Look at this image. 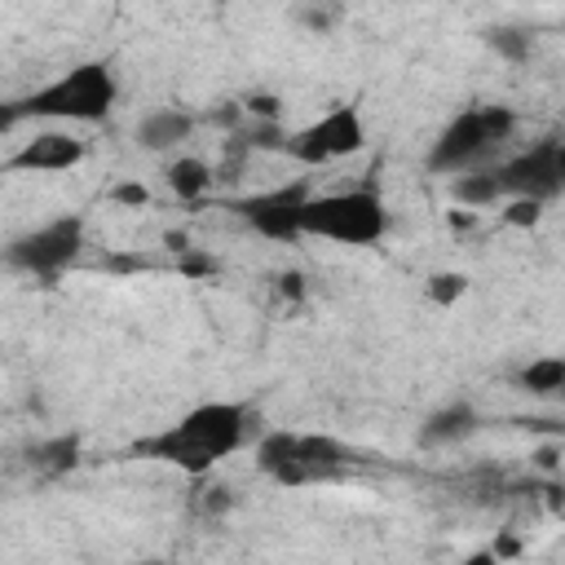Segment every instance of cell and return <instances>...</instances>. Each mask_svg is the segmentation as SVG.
Segmentation results:
<instances>
[{
  "mask_svg": "<svg viewBox=\"0 0 565 565\" xmlns=\"http://www.w3.org/2000/svg\"><path fill=\"white\" fill-rule=\"evenodd\" d=\"M252 433V411L243 402H199L168 428L137 437L132 455L159 459L185 477H207L221 459H230Z\"/></svg>",
  "mask_w": 565,
  "mask_h": 565,
  "instance_id": "6da1fadb",
  "label": "cell"
},
{
  "mask_svg": "<svg viewBox=\"0 0 565 565\" xmlns=\"http://www.w3.org/2000/svg\"><path fill=\"white\" fill-rule=\"evenodd\" d=\"M119 97V79L110 71V62H79L71 71H62L57 79H49L44 88L18 97V115L26 119H71V124H97L115 110Z\"/></svg>",
  "mask_w": 565,
  "mask_h": 565,
  "instance_id": "7a4b0ae2",
  "label": "cell"
},
{
  "mask_svg": "<svg viewBox=\"0 0 565 565\" xmlns=\"http://www.w3.org/2000/svg\"><path fill=\"white\" fill-rule=\"evenodd\" d=\"M516 132V115L512 106H472V110H459L441 137L433 141L428 150V172H450V177H463V172H477L490 154H499V146Z\"/></svg>",
  "mask_w": 565,
  "mask_h": 565,
  "instance_id": "3957f363",
  "label": "cell"
},
{
  "mask_svg": "<svg viewBox=\"0 0 565 565\" xmlns=\"http://www.w3.org/2000/svg\"><path fill=\"white\" fill-rule=\"evenodd\" d=\"M388 230L384 199L371 185L358 190H335V194H309L300 207V234L349 243V247H371Z\"/></svg>",
  "mask_w": 565,
  "mask_h": 565,
  "instance_id": "277c9868",
  "label": "cell"
},
{
  "mask_svg": "<svg viewBox=\"0 0 565 565\" xmlns=\"http://www.w3.org/2000/svg\"><path fill=\"white\" fill-rule=\"evenodd\" d=\"M79 247H84V216L66 212V216H53V221H44V225L9 238L0 247V260L9 269H18V274H31V278H44L49 282L66 265H75Z\"/></svg>",
  "mask_w": 565,
  "mask_h": 565,
  "instance_id": "5b68a950",
  "label": "cell"
},
{
  "mask_svg": "<svg viewBox=\"0 0 565 565\" xmlns=\"http://www.w3.org/2000/svg\"><path fill=\"white\" fill-rule=\"evenodd\" d=\"M490 177H494L499 199H534L547 207L565 190V141L556 132L539 137L530 150L494 163Z\"/></svg>",
  "mask_w": 565,
  "mask_h": 565,
  "instance_id": "8992f818",
  "label": "cell"
},
{
  "mask_svg": "<svg viewBox=\"0 0 565 565\" xmlns=\"http://www.w3.org/2000/svg\"><path fill=\"white\" fill-rule=\"evenodd\" d=\"M362 141H366L362 115H358L353 106H335V110H327L322 119H313V124L287 132V137H282V154H291V159L305 163V168H318V163H331V159H344V154L362 150Z\"/></svg>",
  "mask_w": 565,
  "mask_h": 565,
  "instance_id": "52a82bcc",
  "label": "cell"
},
{
  "mask_svg": "<svg viewBox=\"0 0 565 565\" xmlns=\"http://www.w3.org/2000/svg\"><path fill=\"white\" fill-rule=\"evenodd\" d=\"M309 194H313L309 181H287V185H274V190L234 199L230 212H238L269 243H296L300 238V207H305Z\"/></svg>",
  "mask_w": 565,
  "mask_h": 565,
  "instance_id": "ba28073f",
  "label": "cell"
},
{
  "mask_svg": "<svg viewBox=\"0 0 565 565\" xmlns=\"http://www.w3.org/2000/svg\"><path fill=\"white\" fill-rule=\"evenodd\" d=\"M84 154H88V141L49 128V132H35L31 141H22L0 168L4 172H66V168L84 163Z\"/></svg>",
  "mask_w": 565,
  "mask_h": 565,
  "instance_id": "9c48e42d",
  "label": "cell"
},
{
  "mask_svg": "<svg viewBox=\"0 0 565 565\" xmlns=\"http://www.w3.org/2000/svg\"><path fill=\"white\" fill-rule=\"evenodd\" d=\"M296 459H300L305 486H309V481H331V477L344 472L349 446L335 441L331 433H296Z\"/></svg>",
  "mask_w": 565,
  "mask_h": 565,
  "instance_id": "30bf717a",
  "label": "cell"
},
{
  "mask_svg": "<svg viewBox=\"0 0 565 565\" xmlns=\"http://www.w3.org/2000/svg\"><path fill=\"white\" fill-rule=\"evenodd\" d=\"M477 424H481V415L472 411V402H446L419 424V446H455V441L472 437Z\"/></svg>",
  "mask_w": 565,
  "mask_h": 565,
  "instance_id": "8fae6325",
  "label": "cell"
},
{
  "mask_svg": "<svg viewBox=\"0 0 565 565\" xmlns=\"http://www.w3.org/2000/svg\"><path fill=\"white\" fill-rule=\"evenodd\" d=\"M256 468L278 486H305V472L296 459V433H265L256 441Z\"/></svg>",
  "mask_w": 565,
  "mask_h": 565,
  "instance_id": "7c38bea8",
  "label": "cell"
},
{
  "mask_svg": "<svg viewBox=\"0 0 565 565\" xmlns=\"http://www.w3.org/2000/svg\"><path fill=\"white\" fill-rule=\"evenodd\" d=\"M190 132H194V115L168 106V110H150L137 124V146L141 150H172V146L190 141Z\"/></svg>",
  "mask_w": 565,
  "mask_h": 565,
  "instance_id": "4fadbf2b",
  "label": "cell"
},
{
  "mask_svg": "<svg viewBox=\"0 0 565 565\" xmlns=\"http://www.w3.org/2000/svg\"><path fill=\"white\" fill-rule=\"evenodd\" d=\"M26 463L35 477L53 481V477H66L75 463H79V437L75 433H57V437H44L26 450Z\"/></svg>",
  "mask_w": 565,
  "mask_h": 565,
  "instance_id": "5bb4252c",
  "label": "cell"
},
{
  "mask_svg": "<svg viewBox=\"0 0 565 565\" xmlns=\"http://www.w3.org/2000/svg\"><path fill=\"white\" fill-rule=\"evenodd\" d=\"M516 388L530 397H556L565 388V358H556V353L534 358L530 366L516 371Z\"/></svg>",
  "mask_w": 565,
  "mask_h": 565,
  "instance_id": "9a60e30c",
  "label": "cell"
},
{
  "mask_svg": "<svg viewBox=\"0 0 565 565\" xmlns=\"http://www.w3.org/2000/svg\"><path fill=\"white\" fill-rule=\"evenodd\" d=\"M163 177H168V190H172L177 199H203L207 185H212V168H207L199 154H181V159H172Z\"/></svg>",
  "mask_w": 565,
  "mask_h": 565,
  "instance_id": "2e32d148",
  "label": "cell"
},
{
  "mask_svg": "<svg viewBox=\"0 0 565 565\" xmlns=\"http://www.w3.org/2000/svg\"><path fill=\"white\" fill-rule=\"evenodd\" d=\"M450 194H455V203H463V207H490V203L499 199L490 168H477V172L455 177V181H450Z\"/></svg>",
  "mask_w": 565,
  "mask_h": 565,
  "instance_id": "e0dca14e",
  "label": "cell"
},
{
  "mask_svg": "<svg viewBox=\"0 0 565 565\" xmlns=\"http://www.w3.org/2000/svg\"><path fill=\"white\" fill-rule=\"evenodd\" d=\"M481 40L499 53V57H508V62H525L530 57V31H521V26H486L481 31Z\"/></svg>",
  "mask_w": 565,
  "mask_h": 565,
  "instance_id": "ac0fdd59",
  "label": "cell"
},
{
  "mask_svg": "<svg viewBox=\"0 0 565 565\" xmlns=\"http://www.w3.org/2000/svg\"><path fill=\"white\" fill-rule=\"evenodd\" d=\"M463 291H468V274H459V269H441V274H433V278L424 282V296H428L433 305H441V309L459 305Z\"/></svg>",
  "mask_w": 565,
  "mask_h": 565,
  "instance_id": "d6986e66",
  "label": "cell"
},
{
  "mask_svg": "<svg viewBox=\"0 0 565 565\" xmlns=\"http://www.w3.org/2000/svg\"><path fill=\"white\" fill-rule=\"evenodd\" d=\"M543 221V203H534V199H508L503 203V225H512V230H534Z\"/></svg>",
  "mask_w": 565,
  "mask_h": 565,
  "instance_id": "ffe728a7",
  "label": "cell"
},
{
  "mask_svg": "<svg viewBox=\"0 0 565 565\" xmlns=\"http://www.w3.org/2000/svg\"><path fill=\"white\" fill-rule=\"evenodd\" d=\"M194 508H199L203 516H221V512L234 508V494H230V486H203V490L194 494Z\"/></svg>",
  "mask_w": 565,
  "mask_h": 565,
  "instance_id": "44dd1931",
  "label": "cell"
},
{
  "mask_svg": "<svg viewBox=\"0 0 565 565\" xmlns=\"http://www.w3.org/2000/svg\"><path fill=\"white\" fill-rule=\"evenodd\" d=\"M177 269H181L185 278H212V274H216V260L203 256V252H194V247H185V252L177 256Z\"/></svg>",
  "mask_w": 565,
  "mask_h": 565,
  "instance_id": "7402d4cb",
  "label": "cell"
},
{
  "mask_svg": "<svg viewBox=\"0 0 565 565\" xmlns=\"http://www.w3.org/2000/svg\"><path fill=\"white\" fill-rule=\"evenodd\" d=\"M278 106H282V102H278V97H269V93H252V97L243 102V110H247V115H256L260 124H278V119H282V110H278Z\"/></svg>",
  "mask_w": 565,
  "mask_h": 565,
  "instance_id": "603a6c76",
  "label": "cell"
},
{
  "mask_svg": "<svg viewBox=\"0 0 565 565\" xmlns=\"http://www.w3.org/2000/svg\"><path fill=\"white\" fill-rule=\"evenodd\" d=\"M110 203H124V207H146L150 203V190L141 181H119L110 185Z\"/></svg>",
  "mask_w": 565,
  "mask_h": 565,
  "instance_id": "cb8c5ba5",
  "label": "cell"
},
{
  "mask_svg": "<svg viewBox=\"0 0 565 565\" xmlns=\"http://www.w3.org/2000/svg\"><path fill=\"white\" fill-rule=\"evenodd\" d=\"M274 291L287 296V300H300V296H305V274H300V269H282V274H274Z\"/></svg>",
  "mask_w": 565,
  "mask_h": 565,
  "instance_id": "d4e9b609",
  "label": "cell"
},
{
  "mask_svg": "<svg viewBox=\"0 0 565 565\" xmlns=\"http://www.w3.org/2000/svg\"><path fill=\"white\" fill-rule=\"evenodd\" d=\"M490 552H494V561H512V556H521V539L516 534H499Z\"/></svg>",
  "mask_w": 565,
  "mask_h": 565,
  "instance_id": "484cf974",
  "label": "cell"
},
{
  "mask_svg": "<svg viewBox=\"0 0 565 565\" xmlns=\"http://www.w3.org/2000/svg\"><path fill=\"white\" fill-rule=\"evenodd\" d=\"M18 124H22V115H18V97H13V102H4V97H0V137H4V132H13Z\"/></svg>",
  "mask_w": 565,
  "mask_h": 565,
  "instance_id": "4316f807",
  "label": "cell"
},
{
  "mask_svg": "<svg viewBox=\"0 0 565 565\" xmlns=\"http://www.w3.org/2000/svg\"><path fill=\"white\" fill-rule=\"evenodd\" d=\"M534 463H539V468H547V472H556V463H561V446L552 441V446H543V450H534Z\"/></svg>",
  "mask_w": 565,
  "mask_h": 565,
  "instance_id": "83f0119b",
  "label": "cell"
},
{
  "mask_svg": "<svg viewBox=\"0 0 565 565\" xmlns=\"http://www.w3.org/2000/svg\"><path fill=\"white\" fill-rule=\"evenodd\" d=\"M463 565H503V561H494V552H472Z\"/></svg>",
  "mask_w": 565,
  "mask_h": 565,
  "instance_id": "f1b7e54d",
  "label": "cell"
},
{
  "mask_svg": "<svg viewBox=\"0 0 565 565\" xmlns=\"http://www.w3.org/2000/svg\"><path fill=\"white\" fill-rule=\"evenodd\" d=\"M450 225H455V230H468V225H472V212H450Z\"/></svg>",
  "mask_w": 565,
  "mask_h": 565,
  "instance_id": "f546056e",
  "label": "cell"
},
{
  "mask_svg": "<svg viewBox=\"0 0 565 565\" xmlns=\"http://www.w3.org/2000/svg\"><path fill=\"white\" fill-rule=\"evenodd\" d=\"M132 565H168V561H132Z\"/></svg>",
  "mask_w": 565,
  "mask_h": 565,
  "instance_id": "4dcf8cb0",
  "label": "cell"
}]
</instances>
